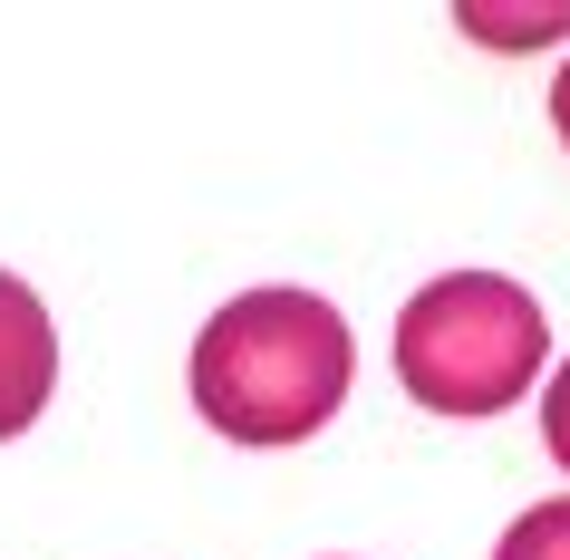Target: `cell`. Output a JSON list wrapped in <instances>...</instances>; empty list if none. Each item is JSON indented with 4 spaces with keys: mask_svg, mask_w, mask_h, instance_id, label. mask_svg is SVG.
Instances as JSON below:
<instances>
[{
    "mask_svg": "<svg viewBox=\"0 0 570 560\" xmlns=\"http://www.w3.org/2000/svg\"><path fill=\"white\" fill-rule=\"evenodd\" d=\"M358 338L320 291H233L194 338V415L223 444H309L348 406Z\"/></svg>",
    "mask_w": 570,
    "mask_h": 560,
    "instance_id": "6da1fadb",
    "label": "cell"
},
{
    "mask_svg": "<svg viewBox=\"0 0 570 560\" xmlns=\"http://www.w3.org/2000/svg\"><path fill=\"white\" fill-rule=\"evenodd\" d=\"M551 367V320L503 271H445L396 310V386L425 415H503Z\"/></svg>",
    "mask_w": 570,
    "mask_h": 560,
    "instance_id": "7a4b0ae2",
    "label": "cell"
},
{
    "mask_svg": "<svg viewBox=\"0 0 570 560\" xmlns=\"http://www.w3.org/2000/svg\"><path fill=\"white\" fill-rule=\"evenodd\" d=\"M49 396H59V320L20 271H0V444L30 435Z\"/></svg>",
    "mask_w": 570,
    "mask_h": 560,
    "instance_id": "3957f363",
    "label": "cell"
},
{
    "mask_svg": "<svg viewBox=\"0 0 570 560\" xmlns=\"http://www.w3.org/2000/svg\"><path fill=\"white\" fill-rule=\"evenodd\" d=\"M493 560H570V493L561 502H532V512L493 541Z\"/></svg>",
    "mask_w": 570,
    "mask_h": 560,
    "instance_id": "277c9868",
    "label": "cell"
},
{
    "mask_svg": "<svg viewBox=\"0 0 570 560\" xmlns=\"http://www.w3.org/2000/svg\"><path fill=\"white\" fill-rule=\"evenodd\" d=\"M464 39H493V49H541V39L570 30V10H454Z\"/></svg>",
    "mask_w": 570,
    "mask_h": 560,
    "instance_id": "5b68a950",
    "label": "cell"
},
{
    "mask_svg": "<svg viewBox=\"0 0 570 560\" xmlns=\"http://www.w3.org/2000/svg\"><path fill=\"white\" fill-rule=\"evenodd\" d=\"M541 444H551V464L570 473V367L541 377Z\"/></svg>",
    "mask_w": 570,
    "mask_h": 560,
    "instance_id": "8992f818",
    "label": "cell"
},
{
    "mask_svg": "<svg viewBox=\"0 0 570 560\" xmlns=\"http://www.w3.org/2000/svg\"><path fill=\"white\" fill-rule=\"evenodd\" d=\"M551 126H561V146H570V59H561V78H551Z\"/></svg>",
    "mask_w": 570,
    "mask_h": 560,
    "instance_id": "52a82bcc",
    "label": "cell"
}]
</instances>
